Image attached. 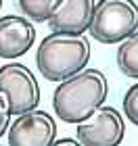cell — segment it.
Returning <instances> with one entry per match:
<instances>
[{
  "mask_svg": "<svg viewBox=\"0 0 138 146\" xmlns=\"http://www.w3.org/2000/svg\"><path fill=\"white\" fill-rule=\"evenodd\" d=\"M107 98V77L98 69H84L59 82L52 94V109L65 123H82L103 107Z\"/></svg>",
  "mask_w": 138,
  "mask_h": 146,
  "instance_id": "1",
  "label": "cell"
},
{
  "mask_svg": "<svg viewBox=\"0 0 138 146\" xmlns=\"http://www.w3.org/2000/svg\"><path fill=\"white\" fill-rule=\"evenodd\" d=\"M90 61V42L82 34L52 31L42 40L36 52L38 71L48 82H65L86 69Z\"/></svg>",
  "mask_w": 138,
  "mask_h": 146,
  "instance_id": "2",
  "label": "cell"
},
{
  "mask_svg": "<svg viewBox=\"0 0 138 146\" xmlns=\"http://www.w3.org/2000/svg\"><path fill=\"white\" fill-rule=\"evenodd\" d=\"M90 36L101 44H119L138 31V4L134 0H98Z\"/></svg>",
  "mask_w": 138,
  "mask_h": 146,
  "instance_id": "3",
  "label": "cell"
},
{
  "mask_svg": "<svg viewBox=\"0 0 138 146\" xmlns=\"http://www.w3.org/2000/svg\"><path fill=\"white\" fill-rule=\"evenodd\" d=\"M0 92H4L13 115L29 113L40 102V86L34 73L21 63L0 67Z\"/></svg>",
  "mask_w": 138,
  "mask_h": 146,
  "instance_id": "4",
  "label": "cell"
},
{
  "mask_svg": "<svg viewBox=\"0 0 138 146\" xmlns=\"http://www.w3.org/2000/svg\"><path fill=\"white\" fill-rule=\"evenodd\" d=\"M77 140L82 146H117L126 134V123L119 111L101 107L86 121L77 123Z\"/></svg>",
  "mask_w": 138,
  "mask_h": 146,
  "instance_id": "5",
  "label": "cell"
},
{
  "mask_svg": "<svg viewBox=\"0 0 138 146\" xmlns=\"http://www.w3.org/2000/svg\"><path fill=\"white\" fill-rule=\"evenodd\" d=\"M55 142L57 123L44 111L23 113L9 129V146H52Z\"/></svg>",
  "mask_w": 138,
  "mask_h": 146,
  "instance_id": "6",
  "label": "cell"
},
{
  "mask_svg": "<svg viewBox=\"0 0 138 146\" xmlns=\"http://www.w3.org/2000/svg\"><path fill=\"white\" fill-rule=\"evenodd\" d=\"M36 42V27L27 17H0V58L15 61L23 56Z\"/></svg>",
  "mask_w": 138,
  "mask_h": 146,
  "instance_id": "7",
  "label": "cell"
},
{
  "mask_svg": "<svg viewBox=\"0 0 138 146\" xmlns=\"http://www.w3.org/2000/svg\"><path fill=\"white\" fill-rule=\"evenodd\" d=\"M94 0H61L50 17V29L59 34H84L94 17Z\"/></svg>",
  "mask_w": 138,
  "mask_h": 146,
  "instance_id": "8",
  "label": "cell"
},
{
  "mask_svg": "<svg viewBox=\"0 0 138 146\" xmlns=\"http://www.w3.org/2000/svg\"><path fill=\"white\" fill-rule=\"evenodd\" d=\"M117 65L126 77L138 79V31L126 38L117 50Z\"/></svg>",
  "mask_w": 138,
  "mask_h": 146,
  "instance_id": "9",
  "label": "cell"
},
{
  "mask_svg": "<svg viewBox=\"0 0 138 146\" xmlns=\"http://www.w3.org/2000/svg\"><path fill=\"white\" fill-rule=\"evenodd\" d=\"M61 0H17V6L31 21H50L52 13Z\"/></svg>",
  "mask_w": 138,
  "mask_h": 146,
  "instance_id": "10",
  "label": "cell"
},
{
  "mask_svg": "<svg viewBox=\"0 0 138 146\" xmlns=\"http://www.w3.org/2000/svg\"><path fill=\"white\" fill-rule=\"evenodd\" d=\"M123 113L130 123L138 125V84H134L123 96Z\"/></svg>",
  "mask_w": 138,
  "mask_h": 146,
  "instance_id": "11",
  "label": "cell"
},
{
  "mask_svg": "<svg viewBox=\"0 0 138 146\" xmlns=\"http://www.w3.org/2000/svg\"><path fill=\"white\" fill-rule=\"evenodd\" d=\"M9 121H11V107H9V100H6L4 92H0V136L6 134Z\"/></svg>",
  "mask_w": 138,
  "mask_h": 146,
  "instance_id": "12",
  "label": "cell"
},
{
  "mask_svg": "<svg viewBox=\"0 0 138 146\" xmlns=\"http://www.w3.org/2000/svg\"><path fill=\"white\" fill-rule=\"evenodd\" d=\"M52 146H82V144H80V140H73V138H61Z\"/></svg>",
  "mask_w": 138,
  "mask_h": 146,
  "instance_id": "13",
  "label": "cell"
},
{
  "mask_svg": "<svg viewBox=\"0 0 138 146\" xmlns=\"http://www.w3.org/2000/svg\"><path fill=\"white\" fill-rule=\"evenodd\" d=\"M0 9H2V0H0Z\"/></svg>",
  "mask_w": 138,
  "mask_h": 146,
  "instance_id": "14",
  "label": "cell"
}]
</instances>
